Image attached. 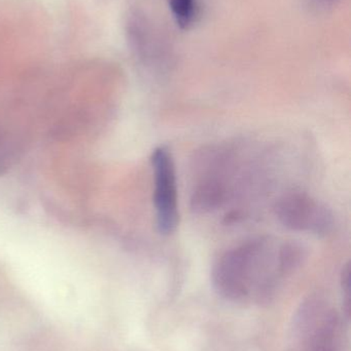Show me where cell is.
<instances>
[{
	"label": "cell",
	"instance_id": "6da1fadb",
	"mask_svg": "<svg viewBox=\"0 0 351 351\" xmlns=\"http://www.w3.org/2000/svg\"><path fill=\"white\" fill-rule=\"evenodd\" d=\"M304 260L305 250L298 243L251 237L229 247L216 260L212 286L231 302H268Z\"/></svg>",
	"mask_w": 351,
	"mask_h": 351
},
{
	"label": "cell",
	"instance_id": "7a4b0ae2",
	"mask_svg": "<svg viewBox=\"0 0 351 351\" xmlns=\"http://www.w3.org/2000/svg\"><path fill=\"white\" fill-rule=\"evenodd\" d=\"M344 319L325 299L311 297L295 315L291 351H348Z\"/></svg>",
	"mask_w": 351,
	"mask_h": 351
},
{
	"label": "cell",
	"instance_id": "3957f363",
	"mask_svg": "<svg viewBox=\"0 0 351 351\" xmlns=\"http://www.w3.org/2000/svg\"><path fill=\"white\" fill-rule=\"evenodd\" d=\"M278 222L288 230L326 237L335 227V216L331 208L306 192L293 191L282 194L274 206Z\"/></svg>",
	"mask_w": 351,
	"mask_h": 351
},
{
	"label": "cell",
	"instance_id": "277c9868",
	"mask_svg": "<svg viewBox=\"0 0 351 351\" xmlns=\"http://www.w3.org/2000/svg\"><path fill=\"white\" fill-rule=\"evenodd\" d=\"M154 173V204L159 232L172 234L179 224V192L177 170L172 154L165 146H159L152 152Z\"/></svg>",
	"mask_w": 351,
	"mask_h": 351
},
{
	"label": "cell",
	"instance_id": "5b68a950",
	"mask_svg": "<svg viewBox=\"0 0 351 351\" xmlns=\"http://www.w3.org/2000/svg\"><path fill=\"white\" fill-rule=\"evenodd\" d=\"M169 8L175 22L181 28H189L197 18V0H169Z\"/></svg>",
	"mask_w": 351,
	"mask_h": 351
},
{
	"label": "cell",
	"instance_id": "8992f818",
	"mask_svg": "<svg viewBox=\"0 0 351 351\" xmlns=\"http://www.w3.org/2000/svg\"><path fill=\"white\" fill-rule=\"evenodd\" d=\"M341 290L342 297V315H344L348 321H350V263L346 264L342 268L341 272Z\"/></svg>",
	"mask_w": 351,
	"mask_h": 351
},
{
	"label": "cell",
	"instance_id": "52a82bcc",
	"mask_svg": "<svg viewBox=\"0 0 351 351\" xmlns=\"http://www.w3.org/2000/svg\"><path fill=\"white\" fill-rule=\"evenodd\" d=\"M311 1L317 8H328L335 5L339 0H311Z\"/></svg>",
	"mask_w": 351,
	"mask_h": 351
}]
</instances>
